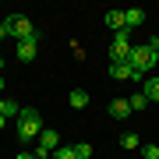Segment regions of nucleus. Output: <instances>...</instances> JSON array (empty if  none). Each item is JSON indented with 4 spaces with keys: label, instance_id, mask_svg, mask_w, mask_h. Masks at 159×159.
Listing matches in <instances>:
<instances>
[{
    "label": "nucleus",
    "instance_id": "1",
    "mask_svg": "<svg viewBox=\"0 0 159 159\" xmlns=\"http://www.w3.org/2000/svg\"><path fill=\"white\" fill-rule=\"evenodd\" d=\"M39 134H43V117L35 110H21V117H18V145L29 148L32 142H39Z\"/></svg>",
    "mask_w": 159,
    "mask_h": 159
},
{
    "label": "nucleus",
    "instance_id": "2",
    "mask_svg": "<svg viewBox=\"0 0 159 159\" xmlns=\"http://www.w3.org/2000/svg\"><path fill=\"white\" fill-rule=\"evenodd\" d=\"M7 32H11V39H18V43H32V39L39 43L43 39L39 29H35L25 14H11V18H7Z\"/></svg>",
    "mask_w": 159,
    "mask_h": 159
},
{
    "label": "nucleus",
    "instance_id": "3",
    "mask_svg": "<svg viewBox=\"0 0 159 159\" xmlns=\"http://www.w3.org/2000/svg\"><path fill=\"white\" fill-rule=\"evenodd\" d=\"M131 64H134L138 74H145V71L159 67V53H156L148 43H142V46H134V50H131Z\"/></svg>",
    "mask_w": 159,
    "mask_h": 159
},
{
    "label": "nucleus",
    "instance_id": "4",
    "mask_svg": "<svg viewBox=\"0 0 159 159\" xmlns=\"http://www.w3.org/2000/svg\"><path fill=\"white\" fill-rule=\"evenodd\" d=\"M131 29H120L117 35H113V43H110V64H124V60H131Z\"/></svg>",
    "mask_w": 159,
    "mask_h": 159
},
{
    "label": "nucleus",
    "instance_id": "5",
    "mask_svg": "<svg viewBox=\"0 0 159 159\" xmlns=\"http://www.w3.org/2000/svg\"><path fill=\"white\" fill-rule=\"evenodd\" d=\"M57 148H60V134H57V131H50V127H43L39 142H35V159H46V156H53Z\"/></svg>",
    "mask_w": 159,
    "mask_h": 159
},
{
    "label": "nucleus",
    "instance_id": "6",
    "mask_svg": "<svg viewBox=\"0 0 159 159\" xmlns=\"http://www.w3.org/2000/svg\"><path fill=\"white\" fill-rule=\"evenodd\" d=\"M110 74H113L117 81H127V78H142V74L134 71V64L124 60V64H110Z\"/></svg>",
    "mask_w": 159,
    "mask_h": 159
},
{
    "label": "nucleus",
    "instance_id": "7",
    "mask_svg": "<svg viewBox=\"0 0 159 159\" xmlns=\"http://www.w3.org/2000/svg\"><path fill=\"white\" fill-rule=\"evenodd\" d=\"M106 113L113 117V120H127V117H131V102H127V99H113V102L106 106Z\"/></svg>",
    "mask_w": 159,
    "mask_h": 159
},
{
    "label": "nucleus",
    "instance_id": "8",
    "mask_svg": "<svg viewBox=\"0 0 159 159\" xmlns=\"http://www.w3.org/2000/svg\"><path fill=\"white\" fill-rule=\"evenodd\" d=\"M145 18H148V14L142 11V7H131V11H124V25H127V29H138Z\"/></svg>",
    "mask_w": 159,
    "mask_h": 159
},
{
    "label": "nucleus",
    "instance_id": "9",
    "mask_svg": "<svg viewBox=\"0 0 159 159\" xmlns=\"http://www.w3.org/2000/svg\"><path fill=\"white\" fill-rule=\"evenodd\" d=\"M67 102H71V110H85V106H89V92H85V89H71Z\"/></svg>",
    "mask_w": 159,
    "mask_h": 159
},
{
    "label": "nucleus",
    "instance_id": "10",
    "mask_svg": "<svg viewBox=\"0 0 159 159\" xmlns=\"http://www.w3.org/2000/svg\"><path fill=\"white\" fill-rule=\"evenodd\" d=\"M120 148H124V152H138V148H142V138H138L134 131H127V134H120Z\"/></svg>",
    "mask_w": 159,
    "mask_h": 159
},
{
    "label": "nucleus",
    "instance_id": "11",
    "mask_svg": "<svg viewBox=\"0 0 159 159\" xmlns=\"http://www.w3.org/2000/svg\"><path fill=\"white\" fill-rule=\"evenodd\" d=\"M18 60H21V64H32L35 60V39L32 43H18Z\"/></svg>",
    "mask_w": 159,
    "mask_h": 159
},
{
    "label": "nucleus",
    "instance_id": "12",
    "mask_svg": "<svg viewBox=\"0 0 159 159\" xmlns=\"http://www.w3.org/2000/svg\"><path fill=\"white\" fill-rule=\"evenodd\" d=\"M142 92H145V99H148V102H159V78H145Z\"/></svg>",
    "mask_w": 159,
    "mask_h": 159
},
{
    "label": "nucleus",
    "instance_id": "13",
    "mask_svg": "<svg viewBox=\"0 0 159 159\" xmlns=\"http://www.w3.org/2000/svg\"><path fill=\"white\" fill-rule=\"evenodd\" d=\"M106 25L113 29V35H117L120 29H127V25H124V11H106Z\"/></svg>",
    "mask_w": 159,
    "mask_h": 159
},
{
    "label": "nucleus",
    "instance_id": "14",
    "mask_svg": "<svg viewBox=\"0 0 159 159\" xmlns=\"http://www.w3.org/2000/svg\"><path fill=\"white\" fill-rule=\"evenodd\" d=\"M127 102H131V113H142V110L148 106V99H145V92H138V96H131Z\"/></svg>",
    "mask_w": 159,
    "mask_h": 159
},
{
    "label": "nucleus",
    "instance_id": "15",
    "mask_svg": "<svg viewBox=\"0 0 159 159\" xmlns=\"http://www.w3.org/2000/svg\"><path fill=\"white\" fill-rule=\"evenodd\" d=\"M0 113H4L7 120H14V117H21V110H18V102H14V99H4V110H0Z\"/></svg>",
    "mask_w": 159,
    "mask_h": 159
},
{
    "label": "nucleus",
    "instance_id": "16",
    "mask_svg": "<svg viewBox=\"0 0 159 159\" xmlns=\"http://www.w3.org/2000/svg\"><path fill=\"white\" fill-rule=\"evenodd\" d=\"M53 159H78V152H74V145H60L53 152Z\"/></svg>",
    "mask_w": 159,
    "mask_h": 159
},
{
    "label": "nucleus",
    "instance_id": "17",
    "mask_svg": "<svg viewBox=\"0 0 159 159\" xmlns=\"http://www.w3.org/2000/svg\"><path fill=\"white\" fill-rule=\"evenodd\" d=\"M74 152H78V159H92V145H89V142H78Z\"/></svg>",
    "mask_w": 159,
    "mask_h": 159
},
{
    "label": "nucleus",
    "instance_id": "18",
    "mask_svg": "<svg viewBox=\"0 0 159 159\" xmlns=\"http://www.w3.org/2000/svg\"><path fill=\"white\" fill-rule=\"evenodd\" d=\"M138 152H142L145 159H159V145H142Z\"/></svg>",
    "mask_w": 159,
    "mask_h": 159
},
{
    "label": "nucleus",
    "instance_id": "19",
    "mask_svg": "<svg viewBox=\"0 0 159 159\" xmlns=\"http://www.w3.org/2000/svg\"><path fill=\"white\" fill-rule=\"evenodd\" d=\"M0 39H11V32H7V21H0Z\"/></svg>",
    "mask_w": 159,
    "mask_h": 159
},
{
    "label": "nucleus",
    "instance_id": "20",
    "mask_svg": "<svg viewBox=\"0 0 159 159\" xmlns=\"http://www.w3.org/2000/svg\"><path fill=\"white\" fill-rule=\"evenodd\" d=\"M18 159H35V152H29V148H21V152H18Z\"/></svg>",
    "mask_w": 159,
    "mask_h": 159
},
{
    "label": "nucleus",
    "instance_id": "21",
    "mask_svg": "<svg viewBox=\"0 0 159 159\" xmlns=\"http://www.w3.org/2000/svg\"><path fill=\"white\" fill-rule=\"evenodd\" d=\"M4 127H7V117H4V113H0V131H4Z\"/></svg>",
    "mask_w": 159,
    "mask_h": 159
},
{
    "label": "nucleus",
    "instance_id": "22",
    "mask_svg": "<svg viewBox=\"0 0 159 159\" xmlns=\"http://www.w3.org/2000/svg\"><path fill=\"white\" fill-rule=\"evenodd\" d=\"M4 89H7V81H4V78H0V92H4Z\"/></svg>",
    "mask_w": 159,
    "mask_h": 159
},
{
    "label": "nucleus",
    "instance_id": "23",
    "mask_svg": "<svg viewBox=\"0 0 159 159\" xmlns=\"http://www.w3.org/2000/svg\"><path fill=\"white\" fill-rule=\"evenodd\" d=\"M0 67H4V57H0Z\"/></svg>",
    "mask_w": 159,
    "mask_h": 159
}]
</instances>
